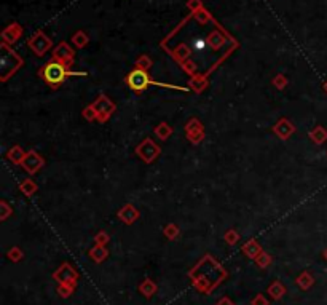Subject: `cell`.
I'll return each mask as SVG.
<instances>
[{
  "label": "cell",
  "mask_w": 327,
  "mask_h": 305,
  "mask_svg": "<svg viewBox=\"0 0 327 305\" xmlns=\"http://www.w3.org/2000/svg\"><path fill=\"white\" fill-rule=\"evenodd\" d=\"M45 77L50 83H59L66 78V71L62 69L61 64H48L45 69Z\"/></svg>",
  "instance_id": "cell-1"
}]
</instances>
